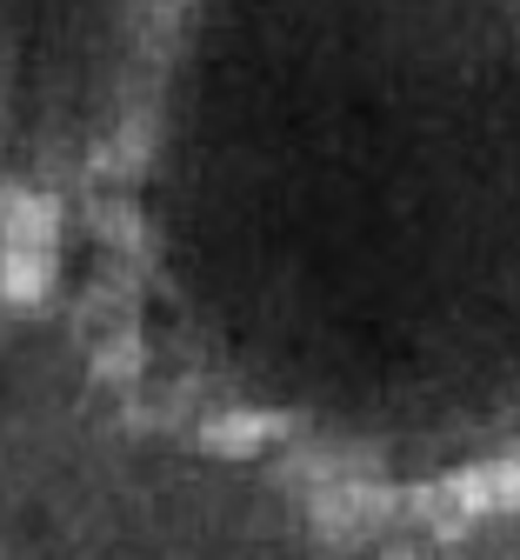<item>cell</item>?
I'll return each mask as SVG.
<instances>
[{
	"label": "cell",
	"mask_w": 520,
	"mask_h": 560,
	"mask_svg": "<svg viewBox=\"0 0 520 560\" xmlns=\"http://www.w3.org/2000/svg\"><path fill=\"white\" fill-rule=\"evenodd\" d=\"M54 273V207L47 200H14L8 214V294L41 301Z\"/></svg>",
	"instance_id": "cell-1"
}]
</instances>
